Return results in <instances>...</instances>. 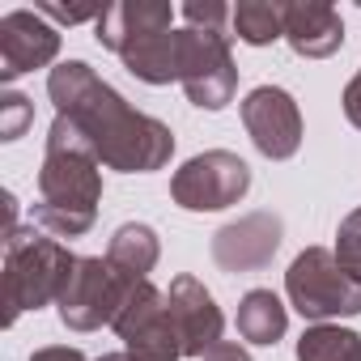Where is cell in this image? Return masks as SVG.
I'll list each match as a JSON object with an SVG mask.
<instances>
[{
    "instance_id": "obj_1",
    "label": "cell",
    "mask_w": 361,
    "mask_h": 361,
    "mask_svg": "<svg viewBox=\"0 0 361 361\" xmlns=\"http://www.w3.org/2000/svg\"><path fill=\"white\" fill-rule=\"evenodd\" d=\"M47 94L56 102V115H64L98 153L106 170L119 174H149L161 170L174 153V132L128 106L119 90H111L85 60H64L47 77Z\"/></svg>"
},
{
    "instance_id": "obj_2",
    "label": "cell",
    "mask_w": 361,
    "mask_h": 361,
    "mask_svg": "<svg viewBox=\"0 0 361 361\" xmlns=\"http://www.w3.org/2000/svg\"><path fill=\"white\" fill-rule=\"evenodd\" d=\"M98 200H102V161L90 149V140L64 115H56L39 166L35 226L47 230L51 238H81L98 221Z\"/></svg>"
},
{
    "instance_id": "obj_3",
    "label": "cell",
    "mask_w": 361,
    "mask_h": 361,
    "mask_svg": "<svg viewBox=\"0 0 361 361\" xmlns=\"http://www.w3.org/2000/svg\"><path fill=\"white\" fill-rule=\"evenodd\" d=\"M73 268L77 255L47 230L39 226L13 230L5 238V327H13L22 310L60 302Z\"/></svg>"
},
{
    "instance_id": "obj_4",
    "label": "cell",
    "mask_w": 361,
    "mask_h": 361,
    "mask_svg": "<svg viewBox=\"0 0 361 361\" xmlns=\"http://www.w3.org/2000/svg\"><path fill=\"white\" fill-rule=\"evenodd\" d=\"M285 293H289V306L310 323L361 314V281L353 272H344L336 251H327V247H306L289 264Z\"/></svg>"
},
{
    "instance_id": "obj_5",
    "label": "cell",
    "mask_w": 361,
    "mask_h": 361,
    "mask_svg": "<svg viewBox=\"0 0 361 361\" xmlns=\"http://www.w3.org/2000/svg\"><path fill=\"white\" fill-rule=\"evenodd\" d=\"M178 85L200 111H221L234 102L238 64L230 35L221 30H178Z\"/></svg>"
},
{
    "instance_id": "obj_6",
    "label": "cell",
    "mask_w": 361,
    "mask_h": 361,
    "mask_svg": "<svg viewBox=\"0 0 361 361\" xmlns=\"http://www.w3.org/2000/svg\"><path fill=\"white\" fill-rule=\"evenodd\" d=\"M136 285L140 281H128L123 272H115L106 264V255H81L64 293H60V302H56L60 323L73 327V331H94L102 323H115Z\"/></svg>"
},
{
    "instance_id": "obj_7",
    "label": "cell",
    "mask_w": 361,
    "mask_h": 361,
    "mask_svg": "<svg viewBox=\"0 0 361 361\" xmlns=\"http://www.w3.org/2000/svg\"><path fill=\"white\" fill-rule=\"evenodd\" d=\"M251 192V166L230 149H209L183 161L170 178V196L188 213H217Z\"/></svg>"
},
{
    "instance_id": "obj_8",
    "label": "cell",
    "mask_w": 361,
    "mask_h": 361,
    "mask_svg": "<svg viewBox=\"0 0 361 361\" xmlns=\"http://www.w3.org/2000/svg\"><path fill=\"white\" fill-rule=\"evenodd\" d=\"M123 340V353H132L136 361H183V340H178L170 310H166V293H157L149 281H140L128 298V306L119 310V319L111 323Z\"/></svg>"
},
{
    "instance_id": "obj_9",
    "label": "cell",
    "mask_w": 361,
    "mask_h": 361,
    "mask_svg": "<svg viewBox=\"0 0 361 361\" xmlns=\"http://www.w3.org/2000/svg\"><path fill=\"white\" fill-rule=\"evenodd\" d=\"M243 123L255 149L272 161H285L302 145V111L289 90L281 85H259L243 98Z\"/></svg>"
},
{
    "instance_id": "obj_10",
    "label": "cell",
    "mask_w": 361,
    "mask_h": 361,
    "mask_svg": "<svg viewBox=\"0 0 361 361\" xmlns=\"http://www.w3.org/2000/svg\"><path fill=\"white\" fill-rule=\"evenodd\" d=\"M281 238H285V221L276 213L259 209V213H247L213 234V259L221 272H238V276L259 272L281 251Z\"/></svg>"
},
{
    "instance_id": "obj_11",
    "label": "cell",
    "mask_w": 361,
    "mask_h": 361,
    "mask_svg": "<svg viewBox=\"0 0 361 361\" xmlns=\"http://www.w3.org/2000/svg\"><path fill=\"white\" fill-rule=\"evenodd\" d=\"M56 56H60V30L39 9H13L0 18V77L5 81L47 68Z\"/></svg>"
},
{
    "instance_id": "obj_12",
    "label": "cell",
    "mask_w": 361,
    "mask_h": 361,
    "mask_svg": "<svg viewBox=\"0 0 361 361\" xmlns=\"http://www.w3.org/2000/svg\"><path fill=\"white\" fill-rule=\"evenodd\" d=\"M166 310L170 323L183 340V357H204L213 344H221V306L213 302V293L196 281V276H174L166 289Z\"/></svg>"
},
{
    "instance_id": "obj_13",
    "label": "cell",
    "mask_w": 361,
    "mask_h": 361,
    "mask_svg": "<svg viewBox=\"0 0 361 361\" xmlns=\"http://www.w3.org/2000/svg\"><path fill=\"white\" fill-rule=\"evenodd\" d=\"M285 43L306 60H327L344 47V22L331 5L298 0V5H285Z\"/></svg>"
},
{
    "instance_id": "obj_14",
    "label": "cell",
    "mask_w": 361,
    "mask_h": 361,
    "mask_svg": "<svg viewBox=\"0 0 361 361\" xmlns=\"http://www.w3.org/2000/svg\"><path fill=\"white\" fill-rule=\"evenodd\" d=\"M170 26H174V9L166 0H119V5H106V13L94 22V35L102 47L119 56L123 43L153 35V30H170Z\"/></svg>"
},
{
    "instance_id": "obj_15",
    "label": "cell",
    "mask_w": 361,
    "mask_h": 361,
    "mask_svg": "<svg viewBox=\"0 0 361 361\" xmlns=\"http://www.w3.org/2000/svg\"><path fill=\"white\" fill-rule=\"evenodd\" d=\"M123 68L145 85H170L178 81V30H153L119 47Z\"/></svg>"
},
{
    "instance_id": "obj_16",
    "label": "cell",
    "mask_w": 361,
    "mask_h": 361,
    "mask_svg": "<svg viewBox=\"0 0 361 361\" xmlns=\"http://www.w3.org/2000/svg\"><path fill=\"white\" fill-rule=\"evenodd\" d=\"M157 255H161V243L149 226L140 221H128L111 234L106 243V264L115 272H123L128 281H149V272L157 268Z\"/></svg>"
},
{
    "instance_id": "obj_17",
    "label": "cell",
    "mask_w": 361,
    "mask_h": 361,
    "mask_svg": "<svg viewBox=\"0 0 361 361\" xmlns=\"http://www.w3.org/2000/svg\"><path fill=\"white\" fill-rule=\"evenodd\" d=\"M289 327V314H285V302L272 293V289H251L243 302H238V336L251 340V344H276Z\"/></svg>"
},
{
    "instance_id": "obj_18",
    "label": "cell",
    "mask_w": 361,
    "mask_h": 361,
    "mask_svg": "<svg viewBox=\"0 0 361 361\" xmlns=\"http://www.w3.org/2000/svg\"><path fill=\"white\" fill-rule=\"evenodd\" d=\"M298 361H361V336L340 323H314L298 340Z\"/></svg>"
},
{
    "instance_id": "obj_19",
    "label": "cell",
    "mask_w": 361,
    "mask_h": 361,
    "mask_svg": "<svg viewBox=\"0 0 361 361\" xmlns=\"http://www.w3.org/2000/svg\"><path fill=\"white\" fill-rule=\"evenodd\" d=\"M234 35L251 47L285 39V0H243L234 9Z\"/></svg>"
},
{
    "instance_id": "obj_20",
    "label": "cell",
    "mask_w": 361,
    "mask_h": 361,
    "mask_svg": "<svg viewBox=\"0 0 361 361\" xmlns=\"http://www.w3.org/2000/svg\"><path fill=\"white\" fill-rule=\"evenodd\" d=\"M336 259H340V268L344 272H353L357 281H361V204L340 221V230H336Z\"/></svg>"
},
{
    "instance_id": "obj_21",
    "label": "cell",
    "mask_w": 361,
    "mask_h": 361,
    "mask_svg": "<svg viewBox=\"0 0 361 361\" xmlns=\"http://www.w3.org/2000/svg\"><path fill=\"white\" fill-rule=\"evenodd\" d=\"M30 119H35V106H30L26 94H18V90H5V94H0V140L26 136Z\"/></svg>"
},
{
    "instance_id": "obj_22",
    "label": "cell",
    "mask_w": 361,
    "mask_h": 361,
    "mask_svg": "<svg viewBox=\"0 0 361 361\" xmlns=\"http://www.w3.org/2000/svg\"><path fill=\"white\" fill-rule=\"evenodd\" d=\"M183 18H188V30H221L226 18H234V9H226L221 0H188Z\"/></svg>"
},
{
    "instance_id": "obj_23",
    "label": "cell",
    "mask_w": 361,
    "mask_h": 361,
    "mask_svg": "<svg viewBox=\"0 0 361 361\" xmlns=\"http://www.w3.org/2000/svg\"><path fill=\"white\" fill-rule=\"evenodd\" d=\"M39 13H43V18H56V22H68V26H77V22H90V18L98 22L106 9H60V5H39Z\"/></svg>"
},
{
    "instance_id": "obj_24",
    "label": "cell",
    "mask_w": 361,
    "mask_h": 361,
    "mask_svg": "<svg viewBox=\"0 0 361 361\" xmlns=\"http://www.w3.org/2000/svg\"><path fill=\"white\" fill-rule=\"evenodd\" d=\"M30 361H90L81 348H68V344H43L30 353Z\"/></svg>"
},
{
    "instance_id": "obj_25",
    "label": "cell",
    "mask_w": 361,
    "mask_h": 361,
    "mask_svg": "<svg viewBox=\"0 0 361 361\" xmlns=\"http://www.w3.org/2000/svg\"><path fill=\"white\" fill-rule=\"evenodd\" d=\"M340 102H344V119H348L353 128H361V73L344 85V98H340Z\"/></svg>"
},
{
    "instance_id": "obj_26",
    "label": "cell",
    "mask_w": 361,
    "mask_h": 361,
    "mask_svg": "<svg viewBox=\"0 0 361 361\" xmlns=\"http://www.w3.org/2000/svg\"><path fill=\"white\" fill-rule=\"evenodd\" d=\"M200 361H251V353H247L243 344H234V340H221V344H213Z\"/></svg>"
},
{
    "instance_id": "obj_27",
    "label": "cell",
    "mask_w": 361,
    "mask_h": 361,
    "mask_svg": "<svg viewBox=\"0 0 361 361\" xmlns=\"http://www.w3.org/2000/svg\"><path fill=\"white\" fill-rule=\"evenodd\" d=\"M98 361H136V357H132V353H102Z\"/></svg>"
}]
</instances>
